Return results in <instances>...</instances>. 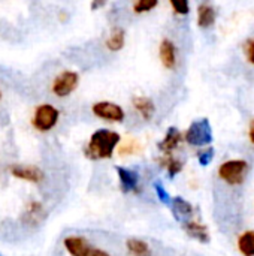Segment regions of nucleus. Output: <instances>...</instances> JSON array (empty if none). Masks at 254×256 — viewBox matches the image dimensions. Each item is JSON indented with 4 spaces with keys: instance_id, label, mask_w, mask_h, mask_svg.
I'll return each instance as SVG.
<instances>
[{
    "instance_id": "f257e3e1",
    "label": "nucleus",
    "mask_w": 254,
    "mask_h": 256,
    "mask_svg": "<svg viewBox=\"0 0 254 256\" xmlns=\"http://www.w3.org/2000/svg\"><path fill=\"white\" fill-rule=\"evenodd\" d=\"M121 136L109 129H99L96 130L91 138L88 146L85 147V156L91 160L97 159H109L114 154L115 147L120 144Z\"/></svg>"
},
{
    "instance_id": "f03ea898",
    "label": "nucleus",
    "mask_w": 254,
    "mask_h": 256,
    "mask_svg": "<svg viewBox=\"0 0 254 256\" xmlns=\"http://www.w3.org/2000/svg\"><path fill=\"white\" fill-rule=\"evenodd\" d=\"M247 171H249V165L246 160L234 159V160H228L220 165L219 177L231 186H238L246 180Z\"/></svg>"
},
{
    "instance_id": "7ed1b4c3",
    "label": "nucleus",
    "mask_w": 254,
    "mask_h": 256,
    "mask_svg": "<svg viewBox=\"0 0 254 256\" xmlns=\"http://www.w3.org/2000/svg\"><path fill=\"white\" fill-rule=\"evenodd\" d=\"M184 138L190 146H196V147L208 146L213 141V129L208 118H201L193 122L187 129Z\"/></svg>"
},
{
    "instance_id": "20e7f679",
    "label": "nucleus",
    "mask_w": 254,
    "mask_h": 256,
    "mask_svg": "<svg viewBox=\"0 0 254 256\" xmlns=\"http://www.w3.org/2000/svg\"><path fill=\"white\" fill-rule=\"evenodd\" d=\"M58 117H60V112L55 106H52L49 104H42L34 111L33 126L40 132H48L57 124Z\"/></svg>"
},
{
    "instance_id": "39448f33",
    "label": "nucleus",
    "mask_w": 254,
    "mask_h": 256,
    "mask_svg": "<svg viewBox=\"0 0 254 256\" xmlns=\"http://www.w3.org/2000/svg\"><path fill=\"white\" fill-rule=\"evenodd\" d=\"M79 82V75L73 70H63L57 75V78L52 82V93L58 98L69 96Z\"/></svg>"
},
{
    "instance_id": "423d86ee",
    "label": "nucleus",
    "mask_w": 254,
    "mask_h": 256,
    "mask_svg": "<svg viewBox=\"0 0 254 256\" xmlns=\"http://www.w3.org/2000/svg\"><path fill=\"white\" fill-rule=\"evenodd\" d=\"M93 112L102 120L121 123L124 120V111L114 102H97L93 105Z\"/></svg>"
},
{
    "instance_id": "0eeeda50",
    "label": "nucleus",
    "mask_w": 254,
    "mask_h": 256,
    "mask_svg": "<svg viewBox=\"0 0 254 256\" xmlns=\"http://www.w3.org/2000/svg\"><path fill=\"white\" fill-rule=\"evenodd\" d=\"M10 174L19 180L30 183H40L43 180V172L33 165H15L10 168Z\"/></svg>"
},
{
    "instance_id": "6e6552de",
    "label": "nucleus",
    "mask_w": 254,
    "mask_h": 256,
    "mask_svg": "<svg viewBox=\"0 0 254 256\" xmlns=\"http://www.w3.org/2000/svg\"><path fill=\"white\" fill-rule=\"evenodd\" d=\"M115 170H117L123 192H126V194L127 192H136L138 186H139V174L136 171L121 168V166H117Z\"/></svg>"
},
{
    "instance_id": "1a4fd4ad",
    "label": "nucleus",
    "mask_w": 254,
    "mask_h": 256,
    "mask_svg": "<svg viewBox=\"0 0 254 256\" xmlns=\"http://www.w3.org/2000/svg\"><path fill=\"white\" fill-rule=\"evenodd\" d=\"M183 228L184 231L187 232V236H190L192 238L198 240L199 243H210V234H208V228L205 225H202L201 222L198 220H186L183 224Z\"/></svg>"
},
{
    "instance_id": "9d476101",
    "label": "nucleus",
    "mask_w": 254,
    "mask_h": 256,
    "mask_svg": "<svg viewBox=\"0 0 254 256\" xmlns=\"http://www.w3.org/2000/svg\"><path fill=\"white\" fill-rule=\"evenodd\" d=\"M160 60L166 69H174L177 66V48L172 40L163 39L159 48Z\"/></svg>"
},
{
    "instance_id": "9b49d317",
    "label": "nucleus",
    "mask_w": 254,
    "mask_h": 256,
    "mask_svg": "<svg viewBox=\"0 0 254 256\" xmlns=\"http://www.w3.org/2000/svg\"><path fill=\"white\" fill-rule=\"evenodd\" d=\"M183 141V135L177 128H169L165 138L159 142V148L165 153V154H172V152L175 148H178L180 142Z\"/></svg>"
},
{
    "instance_id": "f8f14e48",
    "label": "nucleus",
    "mask_w": 254,
    "mask_h": 256,
    "mask_svg": "<svg viewBox=\"0 0 254 256\" xmlns=\"http://www.w3.org/2000/svg\"><path fill=\"white\" fill-rule=\"evenodd\" d=\"M64 248L70 256H87V254L90 252L88 242L84 240L82 237H76V236L66 237L64 238Z\"/></svg>"
},
{
    "instance_id": "ddd939ff",
    "label": "nucleus",
    "mask_w": 254,
    "mask_h": 256,
    "mask_svg": "<svg viewBox=\"0 0 254 256\" xmlns=\"http://www.w3.org/2000/svg\"><path fill=\"white\" fill-rule=\"evenodd\" d=\"M171 202H172V213L177 218V220H180L183 224L187 219L190 220V218L193 214V206L190 202H187L183 198H174Z\"/></svg>"
},
{
    "instance_id": "4468645a",
    "label": "nucleus",
    "mask_w": 254,
    "mask_h": 256,
    "mask_svg": "<svg viewBox=\"0 0 254 256\" xmlns=\"http://www.w3.org/2000/svg\"><path fill=\"white\" fill-rule=\"evenodd\" d=\"M133 106L136 108V111L141 114V117L144 120H151L154 112H156V106L154 102L150 98L145 96H138L133 99Z\"/></svg>"
},
{
    "instance_id": "2eb2a0df",
    "label": "nucleus",
    "mask_w": 254,
    "mask_h": 256,
    "mask_svg": "<svg viewBox=\"0 0 254 256\" xmlns=\"http://www.w3.org/2000/svg\"><path fill=\"white\" fill-rule=\"evenodd\" d=\"M216 22V10L210 4H201L198 8V26L208 28Z\"/></svg>"
},
{
    "instance_id": "dca6fc26",
    "label": "nucleus",
    "mask_w": 254,
    "mask_h": 256,
    "mask_svg": "<svg viewBox=\"0 0 254 256\" xmlns=\"http://www.w3.org/2000/svg\"><path fill=\"white\" fill-rule=\"evenodd\" d=\"M124 40H126L124 30L121 27H114L109 38L106 39V46L111 51H120L124 46Z\"/></svg>"
},
{
    "instance_id": "f3484780",
    "label": "nucleus",
    "mask_w": 254,
    "mask_h": 256,
    "mask_svg": "<svg viewBox=\"0 0 254 256\" xmlns=\"http://www.w3.org/2000/svg\"><path fill=\"white\" fill-rule=\"evenodd\" d=\"M126 246H127V250H129L130 256H151L150 246L145 242L139 240V238H130V240H127Z\"/></svg>"
},
{
    "instance_id": "a211bd4d",
    "label": "nucleus",
    "mask_w": 254,
    "mask_h": 256,
    "mask_svg": "<svg viewBox=\"0 0 254 256\" xmlns=\"http://www.w3.org/2000/svg\"><path fill=\"white\" fill-rule=\"evenodd\" d=\"M238 249L244 256H254V231H247L238 238Z\"/></svg>"
},
{
    "instance_id": "6ab92c4d",
    "label": "nucleus",
    "mask_w": 254,
    "mask_h": 256,
    "mask_svg": "<svg viewBox=\"0 0 254 256\" xmlns=\"http://www.w3.org/2000/svg\"><path fill=\"white\" fill-rule=\"evenodd\" d=\"M43 218H45V212L42 206L39 202H31L25 212V222L31 225H37L39 222H42Z\"/></svg>"
},
{
    "instance_id": "aec40b11",
    "label": "nucleus",
    "mask_w": 254,
    "mask_h": 256,
    "mask_svg": "<svg viewBox=\"0 0 254 256\" xmlns=\"http://www.w3.org/2000/svg\"><path fill=\"white\" fill-rule=\"evenodd\" d=\"M160 164H162V166L166 168L169 177H175L183 170V162L180 159H175L172 154H166L165 158H162L160 159Z\"/></svg>"
},
{
    "instance_id": "412c9836",
    "label": "nucleus",
    "mask_w": 254,
    "mask_h": 256,
    "mask_svg": "<svg viewBox=\"0 0 254 256\" xmlns=\"http://www.w3.org/2000/svg\"><path fill=\"white\" fill-rule=\"evenodd\" d=\"M157 4H159V0H135L133 10H135L136 14L150 12V10H153Z\"/></svg>"
},
{
    "instance_id": "4be33fe9",
    "label": "nucleus",
    "mask_w": 254,
    "mask_h": 256,
    "mask_svg": "<svg viewBox=\"0 0 254 256\" xmlns=\"http://www.w3.org/2000/svg\"><path fill=\"white\" fill-rule=\"evenodd\" d=\"M172 4V9L175 10V14L178 15H187L190 10V4L189 0H169Z\"/></svg>"
},
{
    "instance_id": "5701e85b",
    "label": "nucleus",
    "mask_w": 254,
    "mask_h": 256,
    "mask_svg": "<svg viewBox=\"0 0 254 256\" xmlns=\"http://www.w3.org/2000/svg\"><path fill=\"white\" fill-rule=\"evenodd\" d=\"M198 158H199L201 165H204V166H205V165H208V164L213 160V158H214V148H213V147H210V148H205V150L199 152Z\"/></svg>"
},
{
    "instance_id": "b1692460",
    "label": "nucleus",
    "mask_w": 254,
    "mask_h": 256,
    "mask_svg": "<svg viewBox=\"0 0 254 256\" xmlns=\"http://www.w3.org/2000/svg\"><path fill=\"white\" fill-rule=\"evenodd\" d=\"M154 189H156V192H157V196H159V200L163 202V204H169L172 200H171V196H169V194L165 190V188L162 186V183H156L154 184Z\"/></svg>"
},
{
    "instance_id": "393cba45",
    "label": "nucleus",
    "mask_w": 254,
    "mask_h": 256,
    "mask_svg": "<svg viewBox=\"0 0 254 256\" xmlns=\"http://www.w3.org/2000/svg\"><path fill=\"white\" fill-rule=\"evenodd\" d=\"M244 50H246V56H247V60L254 64V39H250L246 42L244 45Z\"/></svg>"
},
{
    "instance_id": "a878e982",
    "label": "nucleus",
    "mask_w": 254,
    "mask_h": 256,
    "mask_svg": "<svg viewBox=\"0 0 254 256\" xmlns=\"http://www.w3.org/2000/svg\"><path fill=\"white\" fill-rule=\"evenodd\" d=\"M108 0H91V9L96 10V9H100L106 4Z\"/></svg>"
},
{
    "instance_id": "bb28decb",
    "label": "nucleus",
    "mask_w": 254,
    "mask_h": 256,
    "mask_svg": "<svg viewBox=\"0 0 254 256\" xmlns=\"http://www.w3.org/2000/svg\"><path fill=\"white\" fill-rule=\"evenodd\" d=\"M87 256H111L109 254L100 250V249H90V252L87 254Z\"/></svg>"
},
{
    "instance_id": "cd10ccee",
    "label": "nucleus",
    "mask_w": 254,
    "mask_h": 256,
    "mask_svg": "<svg viewBox=\"0 0 254 256\" xmlns=\"http://www.w3.org/2000/svg\"><path fill=\"white\" fill-rule=\"evenodd\" d=\"M249 136H250V141L254 144V120L250 124V130H249Z\"/></svg>"
},
{
    "instance_id": "c85d7f7f",
    "label": "nucleus",
    "mask_w": 254,
    "mask_h": 256,
    "mask_svg": "<svg viewBox=\"0 0 254 256\" xmlns=\"http://www.w3.org/2000/svg\"><path fill=\"white\" fill-rule=\"evenodd\" d=\"M0 100H1V92H0Z\"/></svg>"
}]
</instances>
